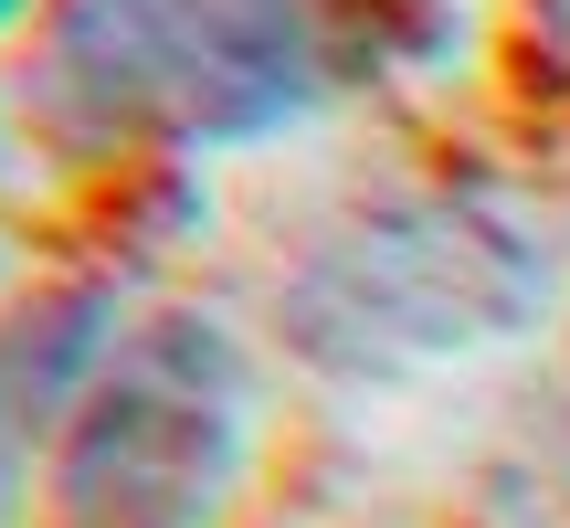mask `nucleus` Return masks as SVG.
<instances>
[{
    "label": "nucleus",
    "instance_id": "f257e3e1",
    "mask_svg": "<svg viewBox=\"0 0 570 528\" xmlns=\"http://www.w3.org/2000/svg\"><path fill=\"white\" fill-rule=\"evenodd\" d=\"M327 85V0H63L42 42L53 138H254Z\"/></svg>",
    "mask_w": 570,
    "mask_h": 528
},
{
    "label": "nucleus",
    "instance_id": "f03ea898",
    "mask_svg": "<svg viewBox=\"0 0 570 528\" xmlns=\"http://www.w3.org/2000/svg\"><path fill=\"white\" fill-rule=\"evenodd\" d=\"M244 466V360L212 317H148L96 370L53 476V528H212Z\"/></svg>",
    "mask_w": 570,
    "mask_h": 528
},
{
    "label": "nucleus",
    "instance_id": "7ed1b4c3",
    "mask_svg": "<svg viewBox=\"0 0 570 528\" xmlns=\"http://www.w3.org/2000/svg\"><path fill=\"white\" fill-rule=\"evenodd\" d=\"M529 296H539V264L497 223H475L454 202H423V212H391V223L327 244L296 275V296H285V327L327 370H391V360L497 339Z\"/></svg>",
    "mask_w": 570,
    "mask_h": 528
},
{
    "label": "nucleus",
    "instance_id": "20e7f679",
    "mask_svg": "<svg viewBox=\"0 0 570 528\" xmlns=\"http://www.w3.org/2000/svg\"><path fill=\"white\" fill-rule=\"evenodd\" d=\"M106 317H117V285H53L42 306H21L0 327V528L21 518V487H32V454L53 433H75L63 412H85L96 391V349Z\"/></svg>",
    "mask_w": 570,
    "mask_h": 528
},
{
    "label": "nucleus",
    "instance_id": "39448f33",
    "mask_svg": "<svg viewBox=\"0 0 570 528\" xmlns=\"http://www.w3.org/2000/svg\"><path fill=\"white\" fill-rule=\"evenodd\" d=\"M529 42L550 53V85H570V0H529Z\"/></svg>",
    "mask_w": 570,
    "mask_h": 528
},
{
    "label": "nucleus",
    "instance_id": "423d86ee",
    "mask_svg": "<svg viewBox=\"0 0 570 528\" xmlns=\"http://www.w3.org/2000/svg\"><path fill=\"white\" fill-rule=\"evenodd\" d=\"M11 11H21V0H0V21H11Z\"/></svg>",
    "mask_w": 570,
    "mask_h": 528
}]
</instances>
